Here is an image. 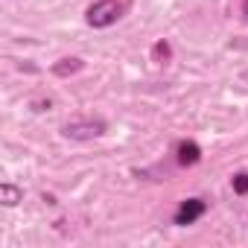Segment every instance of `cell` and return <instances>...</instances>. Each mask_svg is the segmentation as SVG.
Wrapping results in <instances>:
<instances>
[{
  "instance_id": "6da1fadb",
  "label": "cell",
  "mask_w": 248,
  "mask_h": 248,
  "mask_svg": "<svg viewBox=\"0 0 248 248\" xmlns=\"http://www.w3.org/2000/svg\"><path fill=\"white\" fill-rule=\"evenodd\" d=\"M126 6H129V0H96V3L88 6L85 21L93 30H105V27L117 24L123 15H126Z\"/></svg>"
},
{
  "instance_id": "7a4b0ae2",
  "label": "cell",
  "mask_w": 248,
  "mask_h": 248,
  "mask_svg": "<svg viewBox=\"0 0 248 248\" xmlns=\"http://www.w3.org/2000/svg\"><path fill=\"white\" fill-rule=\"evenodd\" d=\"M62 135L70 140H93L105 135V123L102 120H70L62 126Z\"/></svg>"
},
{
  "instance_id": "3957f363",
  "label": "cell",
  "mask_w": 248,
  "mask_h": 248,
  "mask_svg": "<svg viewBox=\"0 0 248 248\" xmlns=\"http://www.w3.org/2000/svg\"><path fill=\"white\" fill-rule=\"evenodd\" d=\"M204 210H207V204H204L202 199H187V202H181V207L175 210V225H193L196 219L204 216Z\"/></svg>"
},
{
  "instance_id": "277c9868",
  "label": "cell",
  "mask_w": 248,
  "mask_h": 248,
  "mask_svg": "<svg viewBox=\"0 0 248 248\" xmlns=\"http://www.w3.org/2000/svg\"><path fill=\"white\" fill-rule=\"evenodd\" d=\"M175 155H178V164H181V167H196V164L202 161V149H199V143H193V140L178 143Z\"/></svg>"
},
{
  "instance_id": "5b68a950",
  "label": "cell",
  "mask_w": 248,
  "mask_h": 248,
  "mask_svg": "<svg viewBox=\"0 0 248 248\" xmlns=\"http://www.w3.org/2000/svg\"><path fill=\"white\" fill-rule=\"evenodd\" d=\"M21 199H24V190L21 187H15V184H0V202H3L6 207H15Z\"/></svg>"
},
{
  "instance_id": "8992f818",
  "label": "cell",
  "mask_w": 248,
  "mask_h": 248,
  "mask_svg": "<svg viewBox=\"0 0 248 248\" xmlns=\"http://www.w3.org/2000/svg\"><path fill=\"white\" fill-rule=\"evenodd\" d=\"M76 70H82V59H62L59 64H53V73L56 76H70Z\"/></svg>"
},
{
  "instance_id": "52a82bcc",
  "label": "cell",
  "mask_w": 248,
  "mask_h": 248,
  "mask_svg": "<svg viewBox=\"0 0 248 248\" xmlns=\"http://www.w3.org/2000/svg\"><path fill=\"white\" fill-rule=\"evenodd\" d=\"M231 181H233V190H236L239 196H248V172H236Z\"/></svg>"
},
{
  "instance_id": "ba28073f",
  "label": "cell",
  "mask_w": 248,
  "mask_h": 248,
  "mask_svg": "<svg viewBox=\"0 0 248 248\" xmlns=\"http://www.w3.org/2000/svg\"><path fill=\"white\" fill-rule=\"evenodd\" d=\"M152 53H155V59H158V62H167V59H170V53H172V50H170V44H167V41H158V44H155V50H152Z\"/></svg>"
},
{
  "instance_id": "9c48e42d",
  "label": "cell",
  "mask_w": 248,
  "mask_h": 248,
  "mask_svg": "<svg viewBox=\"0 0 248 248\" xmlns=\"http://www.w3.org/2000/svg\"><path fill=\"white\" fill-rule=\"evenodd\" d=\"M242 15L248 18V0H242Z\"/></svg>"
},
{
  "instance_id": "30bf717a",
  "label": "cell",
  "mask_w": 248,
  "mask_h": 248,
  "mask_svg": "<svg viewBox=\"0 0 248 248\" xmlns=\"http://www.w3.org/2000/svg\"><path fill=\"white\" fill-rule=\"evenodd\" d=\"M242 79H245V82H248V70H245V73H242Z\"/></svg>"
}]
</instances>
